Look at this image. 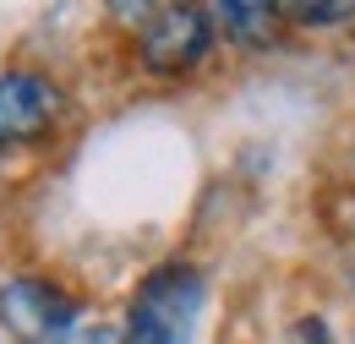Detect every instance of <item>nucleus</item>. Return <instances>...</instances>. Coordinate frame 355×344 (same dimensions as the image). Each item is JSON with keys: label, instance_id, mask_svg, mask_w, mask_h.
<instances>
[{"label": "nucleus", "instance_id": "obj_1", "mask_svg": "<svg viewBox=\"0 0 355 344\" xmlns=\"http://www.w3.org/2000/svg\"><path fill=\"white\" fill-rule=\"evenodd\" d=\"M202 273L197 268H159L148 273V284L132 295L121 344H191L197 334V311H202Z\"/></svg>", "mask_w": 355, "mask_h": 344}, {"label": "nucleus", "instance_id": "obj_8", "mask_svg": "<svg viewBox=\"0 0 355 344\" xmlns=\"http://www.w3.org/2000/svg\"><path fill=\"white\" fill-rule=\"evenodd\" d=\"M301 344H334L328 339V322H322V317H306V322H301Z\"/></svg>", "mask_w": 355, "mask_h": 344}, {"label": "nucleus", "instance_id": "obj_5", "mask_svg": "<svg viewBox=\"0 0 355 344\" xmlns=\"http://www.w3.org/2000/svg\"><path fill=\"white\" fill-rule=\"evenodd\" d=\"M214 17L224 22V33L235 44H263L279 22V11L263 6V0H224V6H214Z\"/></svg>", "mask_w": 355, "mask_h": 344}, {"label": "nucleus", "instance_id": "obj_7", "mask_svg": "<svg viewBox=\"0 0 355 344\" xmlns=\"http://www.w3.org/2000/svg\"><path fill=\"white\" fill-rule=\"evenodd\" d=\"M55 344H121V334H104V328H93V322H71Z\"/></svg>", "mask_w": 355, "mask_h": 344}, {"label": "nucleus", "instance_id": "obj_2", "mask_svg": "<svg viewBox=\"0 0 355 344\" xmlns=\"http://www.w3.org/2000/svg\"><path fill=\"white\" fill-rule=\"evenodd\" d=\"M214 44V11L202 6H159L142 28V66L148 71H186Z\"/></svg>", "mask_w": 355, "mask_h": 344}, {"label": "nucleus", "instance_id": "obj_6", "mask_svg": "<svg viewBox=\"0 0 355 344\" xmlns=\"http://www.w3.org/2000/svg\"><path fill=\"white\" fill-rule=\"evenodd\" d=\"M355 17V0H339V6H295V22L306 28H328V22H345Z\"/></svg>", "mask_w": 355, "mask_h": 344}, {"label": "nucleus", "instance_id": "obj_3", "mask_svg": "<svg viewBox=\"0 0 355 344\" xmlns=\"http://www.w3.org/2000/svg\"><path fill=\"white\" fill-rule=\"evenodd\" d=\"M60 115V93L39 71H6L0 77V148H22L44 137Z\"/></svg>", "mask_w": 355, "mask_h": 344}, {"label": "nucleus", "instance_id": "obj_4", "mask_svg": "<svg viewBox=\"0 0 355 344\" xmlns=\"http://www.w3.org/2000/svg\"><path fill=\"white\" fill-rule=\"evenodd\" d=\"M0 322L17 339H60L71 328V301L44 279H6L0 284Z\"/></svg>", "mask_w": 355, "mask_h": 344}]
</instances>
